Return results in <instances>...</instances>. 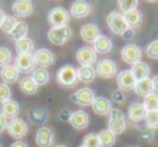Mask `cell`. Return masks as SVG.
<instances>
[{
  "mask_svg": "<svg viewBox=\"0 0 158 147\" xmlns=\"http://www.w3.org/2000/svg\"><path fill=\"white\" fill-rule=\"evenodd\" d=\"M70 116H71V112L68 108H64L60 113H59V119L60 121H70Z\"/></svg>",
  "mask_w": 158,
  "mask_h": 147,
  "instance_id": "obj_45",
  "label": "cell"
},
{
  "mask_svg": "<svg viewBox=\"0 0 158 147\" xmlns=\"http://www.w3.org/2000/svg\"><path fill=\"white\" fill-rule=\"evenodd\" d=\"M14 65L17 67V70L20 73H30L34 70V59L33 54H17L14 59Z\"/></svg>",
  "mask_w": 158,
  "mask_h": 147,
  "instance_id": "obj_19",
  "label": "cell"
},
{
  "mask_svg": "<svg viewBox=\"0 0 158 147\" xmlns=\"http://www.w3.org/2000/svg\"><path fill=\"white\" fill-rule=\"evenodd\" d=\"M118 6H119V10L124 14V13H129L132 10H138V2L136 0H119Z\"/></svg>",
  "mask_w": 158,
  "mask_h": 147,
  "instance_id": "obj_39",
  "label": "cell"
},
{
  "mask_svg": "<svg viewBox=\"0 0 158 147\" xmlns=\"http://www.w3.org/2000/svg\"><path fill=\"white\" fill-rule=\"evenodd\" d=\"M146 54L153 59V60H158V39L152 40L147 47H146Z\"/></svg>",
  "mask_w": 158,
  "mask_h": 147,
  "instance_id": "obj_41",
  "label": "cell"
},
{
  "mask_svg": "<svg viewBox=\"0 0 158 147\" xmlns=\"http://www.w3.org/2000/svg\"><path fill=\"white\" fill-rule=\"evenodd\" d=\"M17 22H19V20H17L16 17H13V16H6V17L3 19L2 25H0V30H2L5 34H10V36H11V33L14 31Z\"/></svg>",
  "mask_w": 158,
  "mask_h": 147,
  "instance_id": "obj_34",
  "label": "cell"
},
{
  "mask_svg": "<svg viewBox=\"0 0 158 147\" xmlns=\"http://www.w3.org/2000/svg\"><path fill=\"white\" fill-rule=\"evenodd\" d=\"M96 59H98L96 51L89 45L81 47L76 51V60L81 67H92L93 63H96Z\"/></svg>",
  "mask_w": 158,
  "mask_h": 147,
  "instance_id": "obj_8",
  "label": "cell"
},
{
  "mask_svg": "<svg viewBox=\"0 0 158 147\" xmlns=\"http://www.w3.org/2000/svg\"><path fill=\"white\" fill-rule=\"evenodd\" d=\"M90 11H92V5L89 2H84V0H76L70 6V16H73L76 19L87 17L90 14Z\"/></svg>",
  "mask_w": 158,
  "mask_h": 147,
  "instance_id": "obj_16",
  "label": "cell"
},
{
  "mask_svg": "<svg viewBox=\"0 0 158 147\" xmlns=\"http://www.w3.org/2000/svg\"><path fill=\"white\" fill-rule=\"evenodd\" d=\"M141 56H143V51H141V48L136 43H127L121 50V59L126 63H129L130 67L138 63V62H141Z\"/></svg>",
  "mask_w": 158,
  "mask_h": 147,
  "instance_id": "obj_5",
  "label": "cell"
},
{
  "mask_svg": "<svg viewBox=\"0 0 158 147\" xmlns=\"http://www.w3.org/2000/svg\"><path fill=\"white\" fill-rule=\"evenodd\" d=\"M53 147H67L65 144H56V145H53Z\"/></svg>",
  "mask_w": 158,
  "mask_h": 147,
  "instance_id": "obj_50",
  "label": "cell"
},
{
  "mask_svg": "<svg viewBox=\"0 0 158 147\" xmlns=\"http://www.w3.org/2000/svg\"><path fill=\"white\" fill-rule=\"evenodd\" d=\"M19 88H20V92L23 93V95H28V96H31V95H36L37 93V84L33 81V78L31 76H25L23 79H20L19 81Z\"/></svg>",
  "mask_w": 158,
  "mask_h": 147,
  "instance_id": "obj_27",
  "label": "cell"
},
{
  "mask_svg": "<svg viewBox=\"0 0 158 147\" xmlns=\"http://www.w3.org/2000/svg\"><path fill=\"white\" fill-rule=\"evenodd\" d=\"M96 95L92 88L89 87H82V88H79L77 92H74V95L71 96V101H74L77 105H81V107H92L93 101H95Z\"/></svg>",
  "mask_w": 158,
  "mask_h": 147,
  "instance_id": "obj_11",
  "label": "cell"
},
{
  "mask_svg": "<svg viewBox=\"0 0 158 147\" xmlns=\"http://www.w3.org/2000/svg\"><path fill=\"white\" fill-rule=\"evenodd\" d=\"M31 119H33L36 124H44V122L48 119V113H47L45 108L37 107V108H34V110L31 112Z\"/></svg>",
  "mask_w": 158,
  "mask_h": 147,
  "instance_id": "obj_36",
  "label": "cell"
},
{
  "mask_svg": "<svg viewBox=\"0 0 158 147\" xmlns=\"http://www.w3.org/2000/svg\"><path fill=\"white\" fill-rule=\"evenodd\" d=\"M33 59H34V63L39 65V68H47V67L54 63V54L48 48H37V50H34Z\"/></svg>",
  "mask_w": 158,
  "mask_h": 147,
  "instance_id": "obj_13",
  "label": "cell"
},
{
  "mask_svg": "<svg viewBox=\"0 0 158 147\" xmlns=\"http://www.w3.org/2000/svg\"><path fill=\"white\" fill-rule=\"evenodd\" d=\"M152 85H153V92L158 93V75H155L152 78Z\"/></svg>",
  "mask_w": 158,
  "mask_h": 147,
  "instance_id": "obj_47",
  "label": "cell"
},
{
  "mask_svg": "<svg viewBox=\"0 0 158 147\" xmlns=\"http://www.w3.org/2000/svg\"><path fill=\"white\" fill-rule=\"evenodd\" d=\"M143 105L146 107L147 112H155L158 110V93H150L143 99Z\"/></svg>",
  "mask_w": 158,
  "mask_h": 147,
  "instance_id": "obj_33",
  "label": "cell"
},
{
  "mask_svg": "<svg viewBox=\"0 0 158 147\" xmlns=\"http://www.w3.org/2000/svg\"><path fill=\"white\" fill-rule=\"evenodd\" d=\"M144 122H146V129L155 132V130L158 129V110H155V112H147V116H146Z\"/></svg>",
  "mask_w": 158,
  "mask_h": 147,
  "instance_id": "obj_35",
  "label": "cell"
},
{
  "mask_svg": "<svg viewBox=\"0 0 158 147\" xmlns=\"http://www.w3.org/2000/svg\"><path fill=\"white\" fill-rule=\"evenodd\" d=\"M107 129L115 133V135H121L126 132L127 129V122H126V116L119 108H112V112L109 113V122H107Z\"/></svg>",
  "mask_w": 158,
  "mask_h": 147,
  "instance_id": "obj_3",
  "label": "cell"
},
{
  "mask_svg": "<svg viewBox=\"0 0 158 147\" xmlns=\"http://www.w3.org/2000/svg\"><path fill=\"white\" fill-rule=\"evenodd\" d=\"M98 136H99V142H101L102 147H113L115 142H116V135L112 133L109 129L101 130V132L98 133Z\"/></svg>",
  "mask_w": 158,
  "mask_h": 147,
  "instance_id": "obj_31",
  "label": "cell"
},
{
  "mask_svg": "<svg viewBox=\"0 0 158 147\" xmlns=\"http://www.w3.org/2000/svg\"><path fill=\"white\" fill-rule=\"evenodd\" d=\"M106 22H107L109 30L116 36H123L124 31L129 30V27L126 23V19H124V14L119 13V11H110L106 17Z\"/></svg>",
  "mask_w": 158,
  "mask_h": 147,
  "instance_id": "obj_1",
  "label": "cell"
},
{
  "mask_svg": "<svg viewBox=\"0 0 158 147\" xmlns=\"http://www.w3.org/2000/svg\"><path fill=\"white\" fill-rule=\"evenodd\" d=\"M79 147H84V145H82V144H81V145H79Z\"/></svg>",
  "mask_w": 158,
  "mask_h": 147,
  "instance_id": "obj_52",
  "label": "cell"
},
{
  "mask_svg": "<svg viewBox=\"0 0 158 147\" xmlns=\"http://www.w3.org/2000/svg\"><path fill=\"white\" fill-rule=\"evenodd\" d=\"M11 96H13V92H11L10 85L0 82V105H2L3 102H6V101H10Z\"/></svg>",
  "mask_w": 158,
  "mask_h": 147,
  "instance_id": "obj_40",
  "label": "cell"
},
{
  "mask_svg": "<svg viewBox=\"0 0 158 147\" xmlns=\"http://www.w3.org/2000/svg\"><path fill=\"white\" fill-rule=\"evenodd\" d=\"M6 132L11 138L20 141L27 133H28V124L22 119V118H14L8 122V127H6Z\"/></svg>",
  "mask_w": 158,
  "mask_h": 147,
  "instance_id": "obj_7",
  "label": "cell"
},
{
  "mask_svg": "<svg viewBox=\"0 0 158 147\" xmlns=\"http://www.w3.org/2000/svg\"><path fill=\"white\" fill-rule=\"evenodd\" d=\"M70 125L76 130H82V129H87L89 122H90V118H89V113L84 112V110H74L71 112V116H70Z\"/></svg>",
  "mask_w": 158,
  "mask_h": 147,
  "instance_id": "obj_14",
  "label": "cell"
},
{
  "mask_svg": "<svg viewBox=\"0 0 158 147\" xmlns=\"http://www.w3.org/2000/svg\"><path fill=\"white\" fill-rule=\"evenodd\" d=\"M95 71H96V76L104 78V79H110V78L118 75V67L112 59H101L96 63Z\"/></svg>",
  "mask_w": 158,
  "mask_h": 147,
  "instance_id": "obj_6",
  "label": "cell"
},
{
  "mask_svg": "<svg viewBox=\"0 0 158 147\" xmlns=\"http://www.w3.org/2000/svg\"><path fill=\"white\" fill-rule=\"evenodd\" d=\"M127 116L132 122H141L146 119L147 116V110L146 107L143 105V102H133L129 105V110H127Z\"/></svg>",
  "mask_w": 158,
  "mask_h": 147,
  "instance_id": "obj_18",
  "label": "cell"
},
{
  "mask_svg": "<svg viewBox=\"0 0 158 147\" xmlns=\"http://www.w3.org/2000/svg\"><path fill=\"white\" fill-rule=\"evenodd\" d=\"M76 71H77V81H81L84 84H90L96 78V71L93 67H79Z\"/></svg>",
  "mask_w": 158,
  "mask_h": 147,
  "instance_id": "obj_26",
  "label": "cell"
},
{
  "mask_svg": "<svg viewBox=\"0 0 158 147\" xmlns=\"http://www.w3.org/2000/svg\"><path fill=\"white\" fill-rule=\"evenodd\" d=\"M133 36H135V30H132V28H129L127 31H124V34L121 36L124 40H132L133 39Z\"/></svg>",
  "mask_w": 158,
  "mask_h": 147,
  "instance_id": "obj_46",
  "label": "cell"
},
{
  "mask_svg": "<svg viewBox=\"0 0 158 147\" xmlns=\"http://www.w3.org/2000/svg\"><path fill=\"white\" fill-rule=\"evenodd\" d=\"M135 84H136V79L135 76L132 75L130 70H121L118 71L116 75V85H118V90L121 92H130L135 88Z\"/></svg>",
  "mask_w": 158,
  "mask_h": 147,
  "instance_id": "obj_10",
  "label": "cell"
},
{
  "mask_svg": "<svg viewBox=\"0 0 158 147\" xmlns=\"http://www.w3.org/2000/svg\"><path fill=\"white\" fill-rule=\"evenodd\" d=\"M48 22L51 28H60V27H68L70 22V13L62 8V6H54L48 13Z\"/></svg>",
  "mask_w": 158,
  "mask_h": 147,
  "instance_id": "obj_4",
  "label": "cell"
},
{
  "mask_svg": "<svg viewBox=\"0 0 158 147\" xmlns=\"http://www.w3.org/2000/svg\"><path fill=\"white\" fill-rule=\"evenodd\" d=\"M6 17V14H5V11L0 8V25H2V22H3V19Z\"/></svg>",
  "mask_w": 158,
  "mask_h": 147,
  "instance_id": "obj_49",
  "label": "cell"
},
{
  "mask_svg": "<svg viewBox=\"0 0 158 147\" xmlns=\"http://www.w3.org/2000/svg\"><path fill=\"white\" fill-rule=\"evenodd\" d=\"M92 48L96 51V54H107V53L112 51V48H113V42L110 40V37L101 34V36L93 42V47H92Z\"/></svg>",
  "mask_w": 158,
  "mask_h": 147,
  "instance_id": "obj_23",
  "label": "cell"
},
{
  "mask_svg": "<svg viewBox=\"0 0 158 147\" xmlns=\"http://www.w3.org/2000/svg\"><path fill=\"white\" fill-rule=\"evenodd\" d=\"M11 6H13L14 14L19 17H28L34 11V3L31 0H16V2H13Z\"/></svg>",
  "mask_w": 158,
  "mask_h": 147,
  "instance_id": "obj_17",
  "label": "cell"
},
{
  "mask_svg": "<svg viewBox=\"0 0 158 147\" xmlns=\"http://www.w3.org/2000/svg\"><path fill=\"white\" fill-rule=\"evenodd\" d=\"M54 142V130L51 127L42 125L36 132V144L37 147H53Z\"/></svg>",
  "mask_w": 158,
  "mask_h": 147,
  "instance_id": "obj_12",
  "label": "cell"
},
{
  "mask_svg": "<svg viewBox=\"0 0 158 147\" xmlns=\"http://www.w3.org/2000/svg\"><path fill=\"white\" fill-rule=\"evenodd\" d=\"M92 110L95 115L106 116L112 112V102H110V99H107L104 96H96L93 104H92Z\"/></svg>",
  "mask_w": 158,
  "mask_h": 147,
  "instance_id": "obj_20",
  "label": "cell"
},
{
  "mask_svg": "<svg viewBox=\"0 0 158 147\" xmlns=\"http://www.w3.org/2000/svg\"><path fill=\"white\" fill-rule=\"evenodd\" d=\"M0 113L5 115L6 118L14 119V118H17L19 113H20V104L11 98L10 101H6V102H3L2 105H0Z\"/></svg>",
  "mask_w": 158,
  "mask_h": 147,
  "instance_id": "obj_22",
  "label": "cell"
},
{
  "mask_svg": "<svg viewBox=\"0 0 158 147\" xmlns=\"http://www.w3.org/2000/svg\"><path fill=\"white\" fill-rule=\"evenodd\" d=\"M56 79H57V84L62 87H67V88L74 87L77 82V71L73 65H64L57 70Z\"/></svg>",
  "mask_w": 158,
  "mask_h": 147,
  "instance_id": "obj_2",
  "label": "cell"
},
{
  "mask_svg": "<svg viewBox=\"0 0 158 147\" xmlns=\"http://www.w3.org/2000/svg\"><path fill=\"white\" fill-rule=\"evenodd\" d=\"M130 71H132V75L135 76L136 81H141V79L149 78V75H150V67H149L146 62L141 60V62L132 65V67H130Z\"/></svg>",
  "mask_w": 158,
  "mask_h": 147,
  "instance_id": "obj_25",
  "label": "cell"
},
{
  "mask_svg": "<svg viewBox=\"0 0 158 147\" xmlns=\"http://www.w3.org/2000/svg\"><path fill=\"white\" fill-rule=\"evenodd\" d=\"M133 92H135V93H136L138 96H143V98H146L147 95L153 93V85H152V79H150V78H146V79L136 81Z\"/></svg>",
  "mask_w": 158,
  "mask_h": 147,
  "instance_id": "obj_24",
  "label": "cell"
},
{
  "mask_svg": "<svg viewBox=\"0 0 158 147\" xmlns=\"http://www.w3.org/2000/svg\"><path fill=\"white\" fill-rule=\"evenodd\" d=\"M127 147H139V145H127Z\"/></svg>",
  "mask_w": 158,
  "mask_h": 147,
  "instance_id": "obj_51",
  "label": "cell"
},
{
  "mask_svg": "<svg viewBox=\"0 0 158 147\" xmlns=\"http://www.w3.org/2000/svg\"><path fill=\"white\" fill-rule=\"evenodd\" d=\"M16 51L19 54H33L34 53V40L30 37L16 40Z\"/></svg>",
  "mask_w": 158,
  "mask_h": 147,
  "instance_id": "obj_29",
  "label": "cell"
},
{
  "mask_svg": "<svg viewBox=\"0 0 158 147\" xmlns=\"http://www.w3.org/2000/svg\"><path fill=\"white\" fill-rule=\"evenodd\" d=\"M82 145H84V147H102L101 142H99L98 133H89L87 136H84Z\"/></svg>",
  "mask_w": 158,
  "mask_h": 147,
  "instance_id": "obj_38",
  "label": "cell"
},
{
  "mask_svg": "<svg viewBox=\"0 0 158 147\" xmlns=\"http://www.w3.org/2000/svg\"><path fill=\"white\" fill-rule=\"evenodd\" d=\"M79 34H81V39L84 42H87V43H93L101 36L99 28H98L96 23H87V25H84L81 28V33H79Z\"/></svg>",
  "mask_w": 158,
  "mask_h": 147,
  "instance_id": "obj_21",
  "label": "cell"
},
{
  "mask_svg": "<svg viewBox=\"0 0 158 147\" xmlns=\"http://www.w3.org/2000/svg\"><path fill=\"white\" fill-rule=\"evenodd\" d=\"M8 118L5 116V115H2L0 113V132H3V130H6V127H8Z\"/></svg>",
  "mask_w": 158,
  "mask_h": 147,
  "instance_id": "obj_44",
  "label": "cell"
},
{
  "mask_svg": "<svg viewBox=\"0 0 158 147\" xmlns=\"http://www.w3.org/2000/svg\"><path fill=\"white\" fill-rule=\"evenodd\" d=\"M0 147H2V145H0Z\"/></svg>",
  "mask_w": 158,
  "mask_h": 147,
  "instance_id": "obj_53",
  "label": "cell"
},
{
  "mask_svg": "<svg viewBox=\"0 0 158 147\" xmlns=\"http://www.w3.org/2000/svg\"><path fill=\"white\" fill-rule=\"evenodd\" d=\"M124 19H126L127 27L133 30L135 27H138V25L141 23V20H143V14H141L139 10H132V11H129V13H124Z\"/></svg>",
  "mask_w": 158,
  "mask_h": 147,
  "instance_id": "obj_30",
  "label": "cell"
},
{
  "mask_svg": "<svg viewBox=\"0 0 158 147\" xmlns=\"http://www.w3.org/2000/svg\"><path fill=\"white\" fill-rule=\"evenodd\" d=\"M124 99H126L124 92H121V90H115V92L112 93L110 102H113V104H123V102H124Z\"/></svg>",
  "mask_w": 158,
  "mask_h": 147,
  "instance_id": "obj_42",
  "label": "cell"
},
{
  "mask_svg": "<svg viewBox=\"0 0 158 147\" xmlns=\"http://www.w3.org/2000/svg\"><path fill=\"white\" fill-rule=\"evenodd\" d=\"M31 78L37 84V87H42L50 82V73L47 68H34L31 71Z\"/></svg>",
  "mask_w": 158,
  "mask_h": 147,
  "instance_id": "obj_28",
  "label": "cell"
},
{
  "mask_svg": "<svg viewBox=\"0 0 158 147\" xmlns=\"http://www.w3.org/2000/svg\"><path fill=\"white\" fill-rule=\"evenodd\" d=\"M141 136H143L146 141H152L153 136H155V132H153V130H149V129H144V130L141 132Z\"/></svg>",
  "mask_w": 158,
  "mask_h": 147,
  "instance_id": "obj_43",
  "label": "cell"
},
{
  "mask_svg": "<svg viewBox=\"0 0 158 147\" xmlns=\"http://www.w3.org/2000/svg\"><path fill=\"white\" fill-rule=\"evenodd\" d=\"M13 60V53L6 47H0V67H6Z\"/></svg>",
  "mask_w": 158,
  "mask_h": 147,
  "instance_id": "obj_37",
  "label": "cell"
},
{
  "mask_svg": "<svg viewBox=\"0 0 158 147\" xmlns=\"http://www.w3.org/2000/svg\"><path fill=\"white\" fill-rule=\"evenodd\" d=\"M73 36V31L70 27H60V28H51L48 31V40L54 45H64L68 42Z\"/></svg>",
  "mask_w": 158,
  "mask_h": 147,
  "instance_id": "obj_9",
  "label": "cell"
},
{
  "mask_svg": "<svg viewBox=\"0 0 158 147\" xmlns=\"http://www.w3.org/2000/svg\"><path fill=\"white\" fill-rule=\"evenodd\" d=\"M11 37L14 40H20V39H25L28 37V25L25 22H17L14 31L11 33Z\"/></svg>",
  "mask_w": 158,
  "mask_h": 147,
  "instance_id": "obj_32",
  "label": "cell"
},
{
  "mask_svg": "<svg viewBox=\"0 0 158 147\" xmlns=\"http://www.w3.org/2000/svg\"><path fill=\"white\" fill-rule=\"evenodd\" d=\"M0 76H2L3 84L10 85V84H16L20 79V71L17 70V67L14 63H10L6 67H2V70H0Z\"/></svg>",
  "mask_w": 158,
  "mask_h": 147,
  "instance_id": "obj_15",
  "label": "cell"
},
{
  "mask_svg": "<svg viewBox=\"0 0 158 147\" xmlns=\"http://www.w3.org/2000/svg\"><path fill=\"white\" fill-rule=\"evenodd\" d=\"M11 147H28V144L25 141H14L11 144Z\"/></svg>",
  "mask_w": 158,
  "mask_h": 147,
  "instance_id": "obj_48",
  "label": "cell"
}]
</instances>
